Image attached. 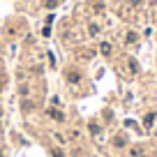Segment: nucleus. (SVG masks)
Returning a JSON list of instances; mask_svg holds the SVG:
<instances>
[{
  "label": "nucleus",
  "mask_w": 157,
  "mask_h": 157,
  "mask_svg": "<svg viewBox=\"0 0 157 157\" xmlns=\"http://www.w3.org/2000/svg\"><path fill=\"white\" fill-rule=\"evenodd\" d=\"M49 113H51V116L56 118V120H63V116H60V111H49Z\"/></svg>",
  "instance_id": "f257e3e1"
}]
</instances>
